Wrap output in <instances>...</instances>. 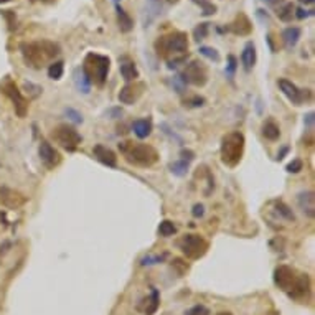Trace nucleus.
Masks as SVG:
<instances>
[{"instance_id": "obj_4", "label": "nucleus", "mask_w": 315, "mask_h": 315, "mask_svg": "<svg viewBox=\"0 0 315 315\" xmlns=\"http://www.w3.org/2000/svg\"><path fill=\"white\" fill-rule=\"evenodd\" d=\"M119 149L122 152L124 159L136 167L147 168V167H152L159 162V152L149 144L122 142V144H119Z\"/></svg>"}, {"instance_id": "obj_46", "label": "nucleus", "mask_w": 315, "mask_h": 315, "mask_svg": "<svg viewBox=\"0 0 315 315\" xmlns=\"http://www.w3.org/2000/svg\"><path fill=\"white\" fill-rule=\"evenodd\" d=\"M299 2H300V4H304V5H312V4L315 2V0H299Z\"/></svg>"}, {"instance_id": "obj_49", "label": "nucleus", "mask_w": 315, "mask_h": 315, "mask_svg": "<svg viewBox=\"0 0 315 315\" xmlns=\"http://www.w3.org/2000/svg\"><path fill=\"white\" fill-rule=\"evenodd\" d=\"M41 2H55V0H41Z\"/></svg>"}, {"instance_id": "obj_10", "label": "nucleus", "mask_w": 315, "mask_h": 315, "mask_svg": "<svg viewBox=\"0 0 315 315\" xmlns=\"http://www.w3.org/2000/svg\"><path fill=\"white\" fill-rule=\"evenodd\" d=\"M2 89L7 96L10 98V101L13 102V107H15V112L18 117H25L27 111H28V104H27V99L21 96L20 89L17 87V84L12 81V79H7V81L2 84Z\"/></svg>"}, {"instance_id": "obj_16", "label": "nucleus", "mask_w": 315, "mask_h": 315, "mask_svg": "<svg viewBox=\"0 0 315 315\" xmlns=\"http://www.w3.org/2000/svg\"><path fill=\"white\" fill-rule=\"evenodd\" d=\"M297 205L305 216L313 218V215H315V193L312 192V190H309V192H300L297 195Z\"/></svg>"}, {"instance_id": "obj_19", "label": "nucleus", "mask_w": 315, "mask_h": 315, "mask_svg": "<svg viewBox=\"0 0 315 315\" xmlns=\"http://www.w3.org/2000/svg\"><path fill=\"white\" fill-rule=\"evenodd\" d=\"M0 203H4L9 208H17L25 203V196H21L10 188H0Z\"/></svg>"}, {"instance_id": "obj_29", "label": "nucleus", "mask_w": 315, "mask_h": 315, "mask_svg": "<svg viewBox=\"0 0 315 315\" xmlns=\"http://www.w3.org/2000/svg\"><path fill=\"white\" fill-rule=\"evenodd\" d=\"M188 167H190V162L180 159V160H177V162L170 164V172H172L173 175H177V177H183V175H187Z\"/></svg>"}, {"instance_id": "obj_47", "label": "nucleus", "mask_w": 315, "mask_h": 315, "mask_svg": "<svg viewBox=\"0 0 315 315\" xmlns=\"http://www.w3.org/2000/svg\"><path fill=\"white\" fill-rule=\"evenodd\" d=\"M216 315H233L231 312H219V313H216Z\"/></svg>"}, {"instance_id": "obj_48", "label": "nucleus", "mask_w": 315, "mask_h": 315, "mask_svg": "<svg viewBox=\"0 0 315 315\" xmlns=\"http://www.w3.org/2000/svg\"><path fill=\"white\" fill-rule=\"evenodd\" d=\"M168 2H170V4H177L178 0H168Z\"/></svg>"}, {"instance_id": "obj_32", "label": "nucleus", "mask_w": 315, "mask_h": 315, "mask_svg": "<svg viewBox=\"0 0 315 315\" xmlns=\"http://www.w3.org/2000/svg\"><path fill=\"white\" fill-rule=\"evenodd\" d=\"M159 233L162 234L164 238L173 236V234L177 233V226H175L172 221H168V219H164V221L159 224Z\"/></svg>"}, {"instance_id": "obj_39", "label": "nucleus", "mask_w": 315, "mask_h": 315, "mask_svg": "<svg viewBox=\"0 0 315 315\" xmlns=\"http://www.w3.org/2000/svg\"><path fill=\"white\" fill-rule=\"evenodd\" d=\"M64 112H66V116L70 117V119H71L73 122H76V124H79V122H83V116H81V114H79L78 111H75V109H71V107H68V109H66V111H64Z\"/></svg>"}, {"instance_id": "obj_31", "label": "nucleus", "mask_w": 315, "mask_h": 315, "mask_svg": "<svg viewBox=\"0 0 315 315\" xmlns=\"http://www.w3.org/2000/svg\"><path fill=\"white\" fill-rule=\"evenodd\" d=\"M198 53L205 58H208L210 61H213V63H219L221 61V56H219V53L215 50V48H211V47H200L198 48Z\"/></svg>"}, {"instance_id": "obj_17", "label": "nucleus", "mask_w": 315, "mask_h": 315, "mask_svg": "<svg viewBox=\"0 0 315 315\" xmlns=\"http://www.w3.org/2000/svg\"><path fill=\"white\" fill-rule=\"evenodd\" d=\"M119 71H121V75H122L124 79H126V81H137L139 70L136 66V63L130 60L129 56L119 58Z\"/></svg>"}, {"instance_id": "obj_1", "label": "nucleus", "mask_w": 315, "mask_h": 315, "mask_svg": "<svg viewBox=\"0 0 315 315\" xmlns=\"http://www.w3.org/2000/svg\"><path fill=\"white\" fill-rule=\"evenodd\" d=\"M155 51L159 56L168 61V68H175L185 60L188 51V36L185 32H170L155 41Z\"/></svg>"}, {"instance_id": "obj_13", "label": "nucleus", "mask_w": 315, "mask_h": 315, "mask_svg": "<svg viewBox=\"0 0 315 315\" xmlns=\"http://www.w3.org/2000/svg\"><path fill=\"white\" fill-rule=\"evenodd\" d=\"M38 153H40V159L43 165H45L47 168H50V170H53L55 167H58L61 164V155L60 152H58L53 145H51L50 142L43 141L40 144V149H38Z\"/></svg>"}, {"instance_id": "obj_6", "label": "nucleus", "mask_w": 315, "mask_h": 315, "mask_svg": "<svg viewBox=\"0 0 315 315\" xmlns=\"http://www.w3.org/2000/svg\"><path fill=\"white\" fill-rule=\"evenodd\" d=\"M244 144V136L238 132V130L226 134L221 139V149H219V152H221V162L230 168L236 167L241 162V159H243Z\"/></svg>"}, {"instance_id": "obj_33", "label": "nucleus", "mask_w": 315, "mask_h": 315, "mask_svg": "<svg viewBox=\"0 0 315 315\" xmlns=\"http://www.w3.org/2000/svg\"><path fill=\"white\" fill-rule=\"evenodd\" d=\"M193 2L201 9L203 15L208 17V15H215V13H216V5L211 4L210 0H193Z\"/></svg>"}, {"instance_id": "obj_36", "label": "nucleus", "mask_w": 315, "mask_h": 315, "mask_svg": "<svg viewBox=\"0 0 315 315\" xmlns=\"http://www.w3.org/2000/svg\"><path fill=\"white\" fill-rule=\"evenodd\" d=\"M236 68H238V60H236V56L234 55H230L228 56V64H226V76L228 78H233L234 76V73H236Z\"/></svg>"}, {"instance_id": "obj_3", "label": "nucleus", "mask_w": 315, "mask_h": 315, "mask_svg": "<svg viewBox=\"0 0 315 315\" xmlns=\"http://www.w3.org/2000/svg\"><path fill=\"white\" fill-rule=\"evenodd\" d=\"M21 56L27 66L38 70L51 60H55V56L60 55V45L50 40H41V41H32V43H24L20 47Z\"/></svg>"}, {"instance_id": "obj_28", "label": "nucleus", "mask_w": 315, "mask_h": 315, "mask_svg": "<svg viewBox=\"0 0 315 315\" xmlns=\"http://www.w3.org/2000/svg\"><path fill=\"white\" fill-rule=\"evenodd\" d=\"M63 71H64V63L63 61H53L48 68V76L51 79H55V81H58V79H61Z\"/></svg>"}, {"instance_id": "obj_37", "label": "nucleus", "mask_w": 315, "mask_h": 315, "mask_svg": "<svg viewBox=\"0 0 315 315\" xmlns=\"http://www.w3.org/2000/svg\"><path fill=\"white\" fill-rule=\"evenodd\" d=\"M185 315H210V309L203 304H196L192 307V309H188L185 312Z\"/></svg>"}, {"instance_id": "obj_15", "label": "nucleus", "mask_w": 315, "mask_h": 315, "mask_svg": "<svg viewBox=\"0 0 315 315\" xmlns=\"http://www.w3.org/2000/svg\"><path fill=\"white\" fill-rule=\"evenodd\" d=\"M226 32H231V33L239 35V36H248L253 32V24L244 13H239V15L234 18L228 27H226Z\"/></svg>"}, {"instance_id": "obj_50", "label": "nucleus", "mask_w": 315, "mask_h": 315, "mask_svg": "<svg viewBox=\"0 0 315 315\" xmlns=\"http://www.w3.org/2000/svg\"><path fill=\"white\" fill-rule=\"evenodd\" d=\"M5 2H9V0H0V4H5Z\"/></svg>"}, {"instance_id": "obj_2", "label": "nucleus", "mask_w": 315, "mask_h": 315, "mask_svg": "<svg viewBox=\"0 0 315 315\" xmlns=\"http://www.w3.org/2000/svg\"><path fill=\"white\" fill-rule=\"evenodd\" d=\"M274 284L292 299H302L310 289V281L307 274H299L290 266H277L274 271Z\"/></svg>"}, {"instance_id": "obj_25", "label": "nucleus", "mask_w": 315, "mask_h": 315, "mask_svg": "<svg viewBox=\"0 0 315 315\" xmlns=\"http://www.w3.org/2000/svg\"><path fill=\"white\" fill-rule=\"evenodd\" d=\"M262 136H264L267 141H277L281 137V129L274 121H266L262 124Z\"/></svg>"}, {"instance_id": "obj_23", "label": "nucleus", "mask_w": 315, "mask_h": 315, "mask_svg": "<svg viewBox=\"0 0 315 315\" xmlns=\"http://www.w3.org/2000/svg\"><path fill=\"white\" fill-rule=\"evenodd\" d=\"M132 130L139 139H147L152 132V121L150 119H137L132 124Z\"/></svg>"}, {"instance_id": "obj_34", "label": "nucleus", "mask_w": 315, "mask_h": 315, "mask_svg": "<svg viewBox=\"0 0 315 315\" xmlns=\"http://www.w3.org/2000/svg\"><path fill=\"white\" fill-rule=\"evenodd\" d=\"M167 258V254H147L141 259L142 266H153V264H160L164 259Z\"/></svg>"}, {"instance_id": "obj_22", "label": "nucleus", "mask_w": 315, "mask_h": 315, "mask_svg": "<svg viewBox=\"0 0 315 315\" xmlns=\"http://www.w3.org/2000/svg\"><path fill=\"white\" fill-rule=\"evenodd\" d=\"M300 35H302V30H300L299 27H287V28H284V32H282L284 45L287 47L289 50L294 48L299 43V40H300Z\"/></svg>"}, {"instance_id": "obj_41", "label": "nucleus", "mask_w": 315, "mask_h": 315, "mask_svg": "<svg viewBox=\"0 0 315 315\" xmlns=\"http://www.w3.org/2000/svg\"><path fill=\"white\" fill-rule=\"evenodd\" d=\"M256 15H258V18L262 21V24H271V17H269V13L266 10L259 9L258 12H256Z\"/></svg>"}, {"instance_id": "obj_7", "label": "nucleus", "mask_w": 315, "mask_h": 315, "mask_svg": "<svg viewBox=\"0 0 315 315\" xmlns=\"http://www.w3.org/2000/svg\"><path fill=\"white\" fill-rule=\"evenodd\" d=\"M177 246L188 259H200L208 251V241L200 234H183Z\"/></svg>"}, {"instance_id": "obj_30", "label": "nucleus", "mask_w": 315, "mask_h": 315, "mask_svg": "<svg viewBox=\"0 0 315 315\" xmlns=\"http://www.w3.org/2000/svg\"><path fill=\"white\" fill-rule=\"evenodd\" d=\"M274 205H276V211H277V215L282 216L284 219H287V221H294V219H296L294 213H292V210H290V208H289L287 205H285L284 201H276Z\"/></svg>"}, {"instance_id": "obj_40", "label": "nucleus", "mask_w": 315, "mask_h": 315, "mask_svg": "<svg viewBox=\"0 0 315 315\" xmlns=\"http://www.w3.org/2000/svg\"><path fill=\"white\" fill-rule=\"evenodd\" d=\"M313 15V10H304V9H296L294 10V17H297L299 20H304V18H309Z\"/></svg>"}, {"instance_id": "obj_21", "label": "nucleus", "mask_w": 315, "mask_h": 315, "mask_svg": "<svg viewBox=\"0 0 315 315\" xmlns=\"http://www.w3.org/2000/svg\"><path fill=\"white\" fill-rule=\"evenodd\" d=\"M116 17H117V25L122 33H129L134 28V21L129 17V13L122 9L121 5H116Z\"/></svg>"}, {"instance_id": "obj_26", "label": "nucleus", "mask_w": 315, "mask_h": 315, "mask_svg": "<svg viewBox=\"0 0 315 315\" xmlns=\"http://www.w3.org/2000/svg\"><path fill=\"white\" fill-rule=\"evenodd\" d=\"M75 84H76V87L81 93H84V94H87L89 93V89H91V83L87 81V78L84 76V73H83V70H76L75 71Z\"/></svg>"}, {"instance_id": "obj_51", "label": "nucleus", "mask_w": 315, "mask_h": 315, "mask_svg": "<svg viewBox=\"0 0 315 315\" xmlns=\"http://www.w3.org/2000/svg\"><path fill=\"white\" fill-rule=\"evenodd\" d=\"M116 2H119V0H116Z\"/></svg>"}, {"instance_id": "obj_27", "label": "nucleus", "mask_w": 315, "mask_h": 315, "mask_svg": "<svg viewBox=\"0 0 315 315\" xmlns=\"http://www.w3.org/2000/svg\"><path fill=\"white\" fill-rule=\"evenodd\" d=\"M294 10H296L294 4L287 2V4H284L279 10H277V17H279L282 21H290L292 17H294Z\"/></svg>"}, {"instance_id": "obj_9", "label": "nucleus", "mask_w": 315, "mask_h": 315, "mask_svg": "<svg viewBox=\"0 0 315 315\" xmlns=\"http://www.w3.org/2000/svg\"><path fill=\"white\" fill-rule=\"evenodd\" d=\"M182 79L193 86H205L208 81V71L205 68V64L201 61H190L185 70H183V75H182Z\"/></svg>"}, {"instance_id": "obj_11", "label": "nucleus", "mask_w": 315, "mask_h": 315, "mask_svg": "<svg viewBox=\"0 0 315 315\" xmlns=\"http://www.w3.org/2000/svg\"><path fill=\"white\" fill-rule=\"evenodd\" d=\"M145 89H147V86H145V83H142V81L129 83L119 91V101L122 102V104L132 106L142 98V94L145 93Z\"/></svg>"}, {"instance_id": "obj_38", "label": "nucleus", "mask_w": 315, "mask_h": 315, "mask_svg": "<svg viewBox=\"0 0 315 315\" xmlns=\"http://www.w3.org/2000/svg\"><path fill=\"white\" fill-rule=\"evenodd\" d=\"M302 167H304L302 160L294 159V160H292V162L287 165V172H289V173H299L300 170H302Z\"/></svg>"}, {"instance_id": "obj_8", "label": "nucleus", "mask_w": 315, "mask_h": 315, "mask_svg": "<svg viewBox=\"0 0 315 315\" xmlns=\"http://www.w3.org/2000/svg\"><path fill=\"white\" fill-rule=\"evenodd\" d=\"M53 139L68 152H75L83 142V137L79 136L78 130L73 126H68V124H60V126H56L53 129Z\"/></svg>"}, {"instance_id": "obj_18", "label": "nucleus", "mask_w": 315, "mask_h": 315, "mask_svg": "<svg viewBox=\"0 0 315 315\" xmlns=\"http://www.w3.org/2000/svg\"><path fill=\"white\" fill-rule=\"evenodd\" d=\"M93 153H94V157H96L101 164H104L107 167H116L117 165V157H116V153L111 150V149H107L104 147V145H94V149H93Z\"/></svg>"}, {"instance_id": "obj_42", "label": "nucleus", "mask_w": 315, "mask_h": 315, "mask_svg": "<svg viewBox=\"0 0 315 315\" xmlns=\"http://www.w3.org/2000/svg\"><path fill=\"white\" fill-rule=\"evenodd\" d=\"M192 213H193V216H195V218H201V216H203V213H205L203 205H195Z\"/></svg>"}, {"instance_id": "obj_20", "label": "nucleus", "mask_w": 315, "mask_h": 315, "mask_svg": "<svg viewBox=\"0 0 315 315\" xmlns=\"http://www.w3.org/2000/svg\"><path fill=\"white\" fill-rule=\"evenodd\" d=\"M256 60H258V55H256V47L253 41H248L244 48H243V53H241V61H243V66L246 71L253 70Z\"/></svg>"}, {"instance_id": "obj_14", "label": "nucleus", "mask_w": 315, "mask_h": 315, "mask_svg": "<svg viewBox=\"0 0 315 315\" xmlns=\"http://www.w3.org/2000/svg\"><path fill=\"white\" fill-rule=\"evenodd\" d=\"M277 86H279V89L282 91V94L292 102V104L300 106L304 102V99H305L304 91H300L294 83L289 81V79H284V78L279 79V81H277Z\"/></svg>"}, {"instance_id": "obj_44", "label": "nucleus", "mask_w": 315, "mask_h": 315, "mask_svg": "<svg viewBox=\"0 0 315 315\" xmlns=\"http://www.w3.org/2000/svg\"><path fill=\"white\" fill-rule=\"evenodd\" d=\"M262 2L267 4V5H279V4L284 2V0H262Z\"/></svg>"}, {"instance_id": "obj_24", "label": "nucleus", "mask_w": 315, "mask_h": 315, "mask_svg": "<svg viewBox=\"0 0 315 315\" xmlns=\"http://www.w3.org/2000/svg\"><path fill=\"white\" fill-rule=\"evenodd\" d=\"M160 305V294L157 289H152L150 290V296L147 297V300H145V309H144V313L145 315H153L157 312Z\"/></svg>"}, {"instance_id": "obj_35", "label": "nucleus", "mask_w": 315, "mask_h": 315, "mask_svg": "<svg viewBox=\"0 0 315 315\" xmlns=\"http://www.w3.org/2000/svg\"><path fill=\"white\" fill-rule=\"evenodd\" d=\"M208 30H210V24H200V25L193 30L195 40H196V41L205 40V38H207V35H208Z\"/></svg>"}, {"instance_id": "obj_12", "label": "nucleus", "mask_w": 315, "mask_h": 315, "mask_svg": "<svg viewBox=\"0 0 315 315\" xmlns=\"http://www.w3.org/2000/svg\"><path fill=\"white\" fill-rule=\"evenodd\" d=\"M162 10H164L162 0H144V5H142V10H141L142 25L145 28L150 27L153 21L160 17Z\"/></svg>"}, {"instance_id": "obj_45", "label": "nucleus", "mask_w": 315, "mask_h": 315, "mask_svg": "<svg viewBox=\"0 0 315 315\" xmlns=\"http://www.w3.org/2000/svg\"><path fill=\"white\" fill-rule=\"evenodd\" d=\"M267 43H269V47L273 51H276V47H274V43H273V35H267Z\"/></svg>"}, {"instance_id": "obj_43", "label": "nucleus", "mask_w": 315, "mask_h": 315, "mask_svg": "<svg viewBox=\"0 0 315 315\" xmlns=\"http://www.w3.org/2000/svg\"><path fill=\"white\" fill-rule=\"evenodd\" d=\"M304 124H305L307 127H312V126H313V112H309V114L305 116Z\"/></svg>"}, {"instance_id": "obj_5", "label": "nucleus", "mask_w": 315, "mask_h": 315, "mask_svg": "<svg viewBox=\"0 0 315 315\" xmlns=\"http://www.w3.org/2000/svg\"><path fill=\"white\" fill-rule=\"evenodd\" d=\"M81 70L91 84L102 86L107 79L109 70H111V60L99 53H87Z\"/></svg>"}]
</instances>
